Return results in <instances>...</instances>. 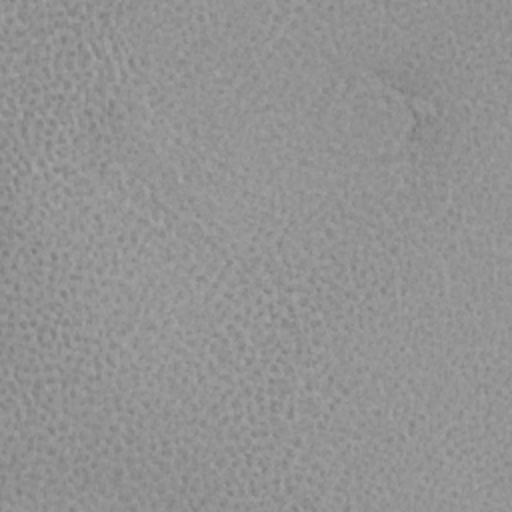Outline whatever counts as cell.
Instances as JSON below:
<instances>
[{"label":"cell","mask_w":512,"mask_h":512,"mask_svg":"<svg viewBox=\"0 0 512 512\" xmlns=\"http://www.w3.org/2000/svg\"><path fill=\"white\" fill-rule=\"evenodd\" d=\"M330 130L352 150L382 154L404 144L410 118L400 94L380 82L350 84L330 106Z\"/></svg>","instance_id":"cell-1"}]
</instances>
